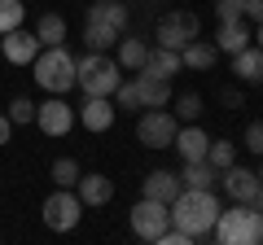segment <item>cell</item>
<instances>
[{
  "instance_id": "cell-35",
  "label": "cell",
  "mask_w": 263,
  "mask_h": 245,
  "mask_svg": "<svg viewBox=\"0 0 263 245\" xmlns=\"http://www.w3.org/2000/svg\"><path fill=\"white\" fill-rule=\"evenodd\" d=\"M9 136H13V122H9V114H0V145H9Z\"/></svg>"
},
{
  "instance_id": "cell-28",
  "label": "cell",
  "mask_w": 263,
  "mask_h": 245,
  "mask_svg": "<svg viewBox=\"0 0 263 245\" xmlns=\"http://www.w3.org/2000/svg\"><path fill=\"white\" fill-rule=\"evenodd\" d=\"M206 162H211L215 171L233 167V162H237V145H233V140H224V136H219V140H211V149H206Z\"/></svg>"
},
{
  "instance_id": "cell-23",
  "label": "cell",
  "mask_w": 263,
  "mask_h": 245,
  "mask_svg": "<svg viewBox=\"0 0 263 245\" xmlns=\"http://www.w3.org/2000/svg\"><path fill=\"white\" fill-rule=\"evenodd\" d=\"M215 179H219V171L211 162H184V171H180L184 189H215Z\"/></svg>"
},
{
  "instance_id": "cell-8",
  "label": "cell",
  "mask_w": 263,
  "mask_h": 245,
  "mask_svg": "<svg viewBox=\"0 0 263 245\" xmlns=\"http://www.w3.org/2000/svg\"><path fill=\"white\" fill-rule=\"evenodd\" d=\"M167 228H171V210H167V201L141 197L136 206H132V232L141 236V241H158Z\"/></svg>"
},
{
  "instance_id": "cell-5",
  "label": "cell",
  "mask_w": 263,
  "mask_h": 245,
  "mask_svg": "<svg viewBox=\"0 0 263 245\" xmlns=\"http://www.w3.org/2000/svg\"><path fill=\"white\" fill-rule=\"evenodd\" d=\"M197 35H202V22H197L193 9H171V13H162L158 27H154L158 48H176V53L189 44V39H197Z\"/></svg>"
},
{
  "instance_id": "cell-26",
  "label": "cell",
  "mask_w": 263,
  "mask_h": 245,
  "mask_svg": "<svg viewBox=\"0 0 263 245\" xmlns=\"http://www.w3.org/2000/svg\"><path fill=\"white\" fill-rule=\"evenodd\" d=\"M27 22V5L22 0H0V35H9Z\"/></svg>"
},
{
  "instance_id": "cell-6",
  "label": "cell",
  "mask_w": 263,
  "mask_h": 245,
  "mask_svg": "<svg viewBox=\"0 0 263 245\" xmlns=\"http://www.w3.org/2000/svg\"><path fill=\"white\" fill-rule=\"evenodd\" d=\"M180 132V118L171 110H141V118H136V140L145 145V149H171V140H176Z\"/></svg>"
},
{
  "instance_id": "cell-17",
  "label": "cell",
  "mask_w": 263,
  "mask_h": 245,
  "mask_svg": "<svg viewBox=\"0 0 263 245\" xmlns=\"http://www.w3.org/2000/svg\"><path fill=\"white\" fill-rule=\"evenodd\" d=\"M233 75L241 79V84L263 88V48H259V44H250V48H241V53H233Z\"/></svg>"
},
{
  "instance_id": "cell-27",
  "label": "cell",
  "mask_w": 263,
  "mask_h": 245,
  "mask_svg": "<svg viewBox=\"0 0 263 245\" xmlns=\"http://www.w3.org/2000/svg\"><path fill=\"white\" fill-rule=\"evenodd\" d=\"M48 175H53V184H57V189H75L84 171H79V162H75V158H57Z\"/></svg>"
},
{
  "instance_id": "cell-4",
  "label": "cell",
  "mask_w": 263,
  "mask_h": 245,
  "mask_svg": "<svg viewBox=\"0 0 263 245\" xmlns=\"http://www.w3.org/2000/svg\"><path fill=\"white\" fill-rule=\"evenodd\" d=\"M119 79H123V66L110 53H88L75 62V84L84 96H114Z\"/></svg>"
},
{
  "instance_id": "cell-22",
  "label": "cell",
  "mask_w": 263,
  "mask_h": 245,
  "mask_svg": "<svg viewBox=\"0 0 263 245\" xmlns=\"http://www.w3.org/2000/svg\"><path fill=\"white\" fill-rule=\"evenodd\" d=\"M141 70H145V75H158V79H171V75L184 70V62H180L176 48H149V62H145Z\"/></svg>"
},
{
  "instance_id": "cell-2",
  "label": "cell",
  "mask_w": 263,
  "mask_h": 245,
  "mask_svg": "<svg viewBox=\"0 0 263 245\" xmlns=\"http://www.w3.org/2000/svg\"><path fill=\"white\" fill-rule=\"evenodd\" d=\"M211 232H215L219 245H259L263 241V210L250 206V201H233L228 210H219Z\"/></svg>"
},
{
  "instance_id": "cell-25",
  "label": "cell",
  "mask_w": 263,
  "mask_h": 245,
  "mask_svg": "<svg viewBox=\"0 0 263 245\" xmlns=\"http://www.w3.org/2000/svg\"><path fill=\"white\" fill-rule=\"evenodd\" d=\"M119 31H110V27H92V22H84V44L92 48V53H110L114 44H119Z\"/></svg>"
},
{
  "instance_id": "cell-16",
  "label": "cell",
  "mask_w": 263,
  "mask_h": 245,
  "mask_svg": "<svg viewBox=\"0 0 263 245\" xmlns=\"http://www.w3.org/2000/svg\"><path fill=\"white\" fill-rule=\"evenodd\" d=\"M136 96H141V110L171 105V79H158V75H145V70H136Z\"/></svg>"
},
{
  "instance_id": "cell-21",
  "label": "cell",
  "mask_w": 263,
  "mask_h": 245,
  "mask_svg": "<svg viewBox=\"0 0 263 245\" xmlns=\"http://www.w3.org/2000/svg\"><path fill=\"white\" fill-rule=\"evenodd\" d=\"M114 48H119V53H114V62H119L123 70H132V75L149 62V44H145V39H136V35H123Z\"/></svg>"
},
{
  "instance_id": "cell-1",
  "label": "cell",
  "mask_w": 263,
  "mask_h": 245,
  "mask_svg": "<svg viewBox=\"0 0 263 245\" xmlns=\"http://www.w3.org/2000/svg\"><path fill=\"white\" fill-rule=\"evenodd\" d=\"M167 210H171V223L193 232V236H206L215 228V219H219V201H215L211 189H180V197Z\"/></svg>"
},
{
  "instance_id": "cell-15",
  "label": "cell",
  "mask_w": 263,
  "mask_h": 245,
  "mask_svg": "<svg viewBox=\"0 0 263 245\" xmlns=\"http://www.w3.org/2000/svg\"><path fill=\"white\" fill-rule=\"evenodd\" d=\"M180 189H184V184H180V175H176V171H162V167H158V171H149V175L141 179V197L167 201V206L180 197Z\"/></svg>"
},
{
  "instance_id": "cell-12",
  "label": "cell",
  "mask_w": 263,
  "mask_h": 245,
  "mask_svg": "<svg viewBox=\"0 0 263 245\" xmlns=\"http://www.w3.org/2000/svg\"><path fill=\"white\" fill-rule=\"evenodd\" d=\"M171 149L180 153V162H206V149H211V136L197 127V122H184L171 140Z\"/></svg>"
},
{
  "instance_id": "cell-38",
  "label": "cell",
  "mask_w": 263,
  "mask_h": 245,
  "mask_svg": "<svg viewBox=\"0 0 263 245\" xmlns=\"http://www.w3.org/2000/svg\"><path fill=\"white\" fill-rule=\"evenodd\" d=\"M259 184H263V167H259Z\"/></svg>"
},
{
  "instance_id": "cell-18",
  "label": "cell",
  "mask_w": 263,
  "mask_h": 245,
  "mask_svg": "<svg viewBox=\"0 0 263 245\" xmlns=\"http://www.w3.org/2000/svg\"><path fill=\"white\" fill-rule=\"evenodd\" d=\"M180 62H184L189 70H211V66L219 62L215 39H202V35H197V39H189V44L180 48Z\"/></svg>"
},
{
  "instance_id": "cell-30",
  "label": "cell",
  "mask_w": 263,
  "mask_h": 245,
  "mask_svg": "<svg viewBox=\"0 0 263 245\" xmlns=\"http://www.w3.org/2000/svg\"><path fill=\"white\" fill-rule=\"evenodd\" d=\"M215 18H219V27L224 22H250L246 18V0H215Z\"/></svg>"
},
{
  "instance_id": "cell-9",
  "label": "cell",
  "mask_w": 263,
  "mask_h": 245,
  "mask_svg": "<svg viewBox=\"0 0 263 245\" xmlns=\"http://www.w3.org/2000/svg\"><path fill=\"white\" fill-rule=\"evenodd\" d=\"M35 127L44 136H70V127H75V110H70L62 96H48V101L35 105Z\"/></svg>"
},
{
  "instance_id": "cell-39",
  "label": "cell",
  "mask_w": 263,
  "mask_h": 245,
  "mask_svg": "<svg viewBox=\"0 0 263 245\" xmlns=\"http://www.w3.org/2000/svg\"><path fill=\"white\" fill-rule=\"evenodd\" d=\"M259 210H263V197H259Z\"/></svg>"
},
{
  "instance_id": "cell-37",
  "label": "cell",
  "mask_w": 263,
  "mask_h": 245,
  "mask_svg": "<svg viewBox=\"0 0 263 245\" xmlns=\"http://www.w3.org/2000/svg\"><path fill=\"white\" fill-rule=\"evenodd\" d=\"M254 44H259V48H263V22H259V31H254Z\"/></svg>"
},
{
  "instance_id": "cell-20",
  "label": "cell",
  "mask_w": 263,
  "mask_h": 245,
  "mask_svg": "<svg viewBox=\"0 0 263 245\" xmlns=\"http://www.w3.org/2000/svg\"><path fill=\"white\" fill-rule=\"evenodd\" d=\"M254 44V31H250V22H224L219 27V35H215V48L219 53H241V48H250Z\"/></svg>"
},
{
  "instance_id": "cell-19",
  "label": "cell",
  "mask_w": 263,
  "mask_h": 245,
  "mask_svg": "<svg viewBox=\"0 0 263 245\" xmlns=\"http://www.w3.org/2000/svg\"><path fill=\"white\" fill-rule=\"evenodd\" d=\"M75 189H79V201H84V206H105V201L114 197V179L92 171V175H79Z\"/></svg>"
},
{
  "instance_id": "cell-34",
  "label": "cell",
  "mask_w": 263,
  "mask_h": 245,
  "mask_svg": "<svg viewBox=\"0 0 263 245\" xmlns=\"http://www.w3.org/2000/svg\"><path fill=\"white\" fill-rule=\"evenodd\" d=\"M246 18L263 22V0H246Z\"/></svg>"
},
{
  "instance_id": "cell-29",
  "label": "cell",
  "mask_w": 263,
  "mask_h": 245,
  "mask_svg": "<svg viewBox=\"0 0 263 245\" xmlns=\"http://www.w3.org/2000/svg\"><path fill=\"white\" fill-rule=\"evenodd\" d=\"M202 114H206V110H202V96H197V92L176 96V118H180V122H197Z\"/></svg>"
},
{
  "instance_id": "cell-14",
  "label": "cell",
  "mask_w": 263,
  "mask_h": 245,
  "mask_svg": "<svg viewBox=\"0 0 263 245\" xmlns=\"http://www.w3.org/2000/svg\"><path fill=\"white\" fill-rule=\"evenodd\" d=\"M84 22H92V27H110V31H127V5L123 0H92L84 13Z\"/></svg>"
},
{
  "instance_id": "cell-13",
  "label": "cell",
  "mask_w": 263,
  "mask_h": 245,
  "mask_svg": "<svg viewBox=\"0 0 263 245\" xmlns=\"http://www.w3.org/2000/svg\"><path fill=\"white\" fill-rule=\"evenodd\" d=\"M114 96H84L79 105V122H84L88 132H110L114 127Z\"/></svg>"
},
{
  "instance_id": "cell-32",
  "label": "cell",
  "mask_w": 263,
  "mask_h": 245,
  "mask_svg": "<svg viewBox=\"0 0 263 245\" xmlns=\"http://www.w3.org/2000/svg\"><path fill=\"white\" fill-rule=\"evenodd\" d=\"M114 105H119V110H141V96H136V79H119V88H114Z\"/></svg>"
},
{
  "instance_id": "cell-7",
  "label": "cell",
  "mask_w": 263,
  "mask_h": 245,
  "mask_svg": "<svg viewBox=\"0 0 263 245\" xmlns=\"http://www.w3.org/2000/svg\"><path fill=\"white\" fill-rule=\"evenodd\" d=\"M44 228L48 232H70V228H79V219H84V201H79L75 189H57L44 197Z\"/></svg>"
},
{
  "instance_id": "cell-10",
  "label": "cell",
  "mask_w": 263,
  "mask_h": 245,
  "mask_svg": "<svg viewBox=\"0 0 263 245\" xmlns=\"http://www.w3.org/2000/svg\"><path fill=\"white\" fill-rule=\"evenodd\" d=\"M219 184H224V193L233 201H250V206H259V197H263V184H259V175L254 171H246V167H224L219 171Z\"/></svg>"
},
{
  "instance_id": "cell-33",
  "label": "cell",
  "mask_w": 263,
  "mask_h": 245,
  "mask_svg": "<svg viewBox=\"0 0 263 245\" xmlns=\"http://www.w3.org/2000/svg\"><path fill=\"white\" fill-rule=\"evenodd\" d=\"M241 149H250L254 158H263V122L254 118L250 127H246V136H241Z\"/></svg>"
},
{
  "instance_id": "cell-36",
  "label": "cell",
  "mask_w": 263,
  "mask_h": 245,
  "mask_svg": "<svg viewBox=\"0 0 263 245\" xmlns=\"http://www.w3.org/2000/svg\"><path fill=\"white\" fill-rule=\"evenodd\" d=\"M219 96H224V105H241V92H237V88H224Z\"/></svg>"
},
{
  "instance_id": "cell-11",
  "label": "cell",
  "mask_w": 263,
  "mask_h": 245,
  "mask_svg": "<svg viewBox=\"0 0 263 245\" xmlns=\"http://www.w3.org/2000/svg\"><path fill=\"white\" fill-rule=\"evenodd\" d=\"M40 39H35V31H9V35H0V53H5V62L9 66H31L35 62V53H40Z\"/></svg>"
},
{
  "instance_id": "cell-3",
  "label": "cell",
  "mask_w": 263,
  "mask_h": 245,
  "mask_svg": "<svg viewBox=\"0 0 263 245\" xmlns=\"http://www.w3.org/2000/svg\"><path fill=\"white\" fill-rule=\"evenodd\" d=\"M31 79L44 88L48 96H62L75 88V57L66 44H53V48H40L35 62H31Z\"/></svg>"
},
{
  "instance_id": "cell-31",
  "label": "cell",
  "mask_w": 263,
  "mask_h": 245,
  "mask_svg": "<svg viewBox=\"0 0 263 245\" xmlns=\"http://www.w3.org/2000/svg\"><path fill=\"white\" fill-rule=\"evenodd\" d=\"M9 122H13V127L35 122V101H31V96H13V101H9Z\"/></svg>"
},
{
  "instance_id": "cell-24",
  "label": "cell",
  "mask_w": 263,
  "mask_h": 245,
  "mask_svg": "<svg viewBox=\"0 0 263 245\" xmlns=\"http://www.w3.org/2000/svg\"><path fill=\"white\" fill-rule=\"evenodd\" d=\"M35 39H40L44 48L66 44V18H62V13H40V22H35Z\"/></svg>"
}]
</instances>
